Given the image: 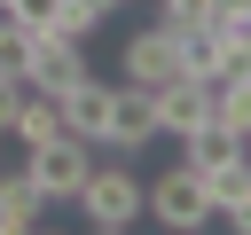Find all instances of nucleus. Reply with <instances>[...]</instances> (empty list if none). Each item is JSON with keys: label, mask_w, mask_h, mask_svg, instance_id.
I'll return each instance as SVG.
<instances>
[{"label": "nucleus", "mask_w": 251, "mask_h": 235, "mask_svg": "<svg viewBox=\"0 0 251 235\" xmlns=\"http://www.w3.org/2000/svg\"><path fill=\"white\" fill-rule=\"evenodd\" d=\"M157 141V118H149V86H110V125H102V149H149Z\"/></svg>", "instance_id": "7"}, {"label": "nucleus", "mask_w": 251, "mask_h": 235, "mask_svg": "<svg viewBox=\"0 0 251 235\" xmlns=\"http://www.w3.org/2000/svg\"><path fill=\"white\" fill-rule=\"evenodd\" d=\"M173 70H180V31H173V24L133 31V39H126V55H118V78H126V86H165Z\"/></svg>", "instance_id": "4"}, {"label": "nucleus", "mask_w": 251, "mask_h": 235, "mask_svg": "<svg viewBox=\"0 0 251 235\" xmlns=\"http://www.w3.org/2000/svg\"><path fill=\"white\" fill-rule=\"evenodd\" d=\"M39 212H47V196L31 188V172L16 164V172H0V235H31L39 227Z\"/></svg>", "instance_id": "9"}, {"label": "nucleus", "mask_w": 251, "mask_h": 235, "mask_svg": "<svg viewBox=\"0 0 251 235\" xmlns=\"http://www.w3.org/2000/svg\"><path fill=\"white\" fill-rule=\"evenodd\" d=\"M110 86H118V78H94V70H86L78 86L55 94V102H63V125H71L78 141H94V149H102V125H110Z\"/></svg>", "instance_id": "8"}, {"label": "nucleus", "mask_w": 251, "mask_h": 235, "mask_svg": "<svg viewBox=\"0 0 251 235\" xmlns=\"http://www.w3.org/2000/svg\"><path fill=\"white\" fill-rule=\"evenodd\" d=\"M212 125H227L235 141L251 133V78H212Z\"/></svg>", "instance_id": "11"}, {"label": "nucleus", "mask_w": 251, "mask_h": 235, "mask_svg": "<svg viewBox=\"0 0 251 235\" xmlns=\"http://www.w3.org/2000/svg\"><path fill=\"white\" fill-rule=\"evenodd\" d=\"M141 212H149L157 227H173V235H196V227H212V196H204V180H196L188 164H173V172L141 180Z\"/></svg>", "instance_id": "2"}, {"label": "nucleus", "mask_w": 251, "mask_h": 235, "mask_svg": "<svg viewBox=\"0 0 251 235\" xmlns=\"http://www.w3.org/2000/svg\"><path fill=\"white\" fill-rule=\"evenodd\" d=\"M16 110H24V78H8V70H0V133L16 125Z\"/></svg>", "instance_id": "15"}, {"label": "nucleus", "mask_w": 251, "mask_h": 235, "mask_svg": "<svg viewBox=\"0 0 251 235\" xmlns=\"http://www.w3.org/2000/svg\"><path fill=\"white\" fill-rule=\"evenodd\" d=\"M118 8H126V0H71V31L86 39V31H94V24H110Z\"/></svg>", "instance_id": "13"}, {"label": "nucleus", "mask_w": 251, "mask_h": 235, "mask_svg": "<svg viewBox=\"0 0 251 235\" xmlns=\"http://www.w3.org/2000/svg\"><path fill=\"white\" fill-rule=\"evenodd\" d=\"M149 118H157V133H188V125H204L212 118V78H188V70H173L165 86H149Z\"/></svg>", "instance_id": "5"}, {"label": "nucleus", "mask_w": 251, "mask_h": 235, "mask_svg": "<svg viewBox=\"0 0 251 235\" xmlns=\"http://www.w3.org/2000/svg\"><path fill=\"white\" fill-rule=\"evenodd\" d=\"M24 172H31V188H39L47 204H71V196H78V180L94 172V141H78V133H55V141L24 149Z\"/></svg>", "instance_id": "3"}, {"label": "nucleus", "mask_w": 251, "mask_h": 235, "mask_svg": "<svg viewBox=\"0 0 251 235\" xmlns=\"http://www.w3.org/2000/svg\"><path fill=\"white\" fill-rule=\"evenodd\" d=\"M71 204H78V219H86L94 235H126V227L141 219V172H133V164H102V157H94V172L78 180V196H71Z\"/></svg>", "instance_id": "1"}, {"label": "nucleus", "mask_w": 251, "mask_h": 235, "mask_svg": "<svg viewBox=\"0 0 251 235\" xmlns=\"http://www.w3.org/2000/svg\"><path fill=\"white\" fill-rule=\"evenodd\" d=\"M55 133H71V125H63V102H55V94H31V86H24V110H16L8 141H16V149H39V141H55Z\"/></svg>", "instance_id": "10"}, {"label": "nucleus", "mask_w": 251, "mask_h": 235, "mask_svg": "<svg viewBox=\"0 0 251 235\" xmlns=\"http://www.w3.org/2000/svg\"><path fill=\"white\" fill-rule=\"evenodd\" d=\"M157 24H173V31H196V24H212V0H165V16Z\"/></svg>", "instance_id": "14"}, {"label": "nucleus", "mask_w": 251, "mask_h": 235, "mask_svg": "<svg viewBox=\"0 0 251 235\" xmlns=\"http://www.w3.org/2000/svg\"><path fill=\"white\" fill-rule=\"evenodd\" d=\"M196 180H204V196H212V219H220V227H251V164H243V149H235V157H220V164H204Z\"/></svg>", "instance_id": "6"}, {"label": "nucleus", "mask_w": 251, "mask_h": 235, "mask_svg": "<svg viewBox=\"0 0 251 235\" xmlns=\"http://www.w3.org/2000/svg\"><path fill=\"white\" fill-rule=\"evenodd\" d=\"M8 16L24 31H71V0H8ZM78 39V31H71Z\"/></svg>", "instance_id": "12"}]
</instances>
